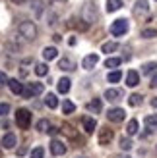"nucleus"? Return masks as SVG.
Returning <instances> with one entry per match:
<instances>
[{
	"label": "nucleus",
	"mask_w": 157,
	"mask_h": 158,
	"mask_svg": "<svg viewBox=\"0 0 157 158\" xmlns=\"http://www.w3.org/2000/svg\"><path fill=\"white\" fill-rule=\"evenodd\" d=\"M97 62H99V56H97V54H89V56H85V58L82 60V68L91 69V68H95Z\"/></svg>",
	"instance_id": "nucleus-8"
},
{
	"label": "nucleus",
	"mask_w": 157,
	"mask_h": 158,
	"mask_svg": "<svg viewBox=\"0 0 157 158\" xmlns=\"http://www.w3.org/2000/svg\"><path fill=\"white\" fill-rule=\"evenodd\" d=\"M116 48H119V43H105L103 46H101L103 52H114Z\"/></svg>",
	"instance_id": "nucleus-27"
},
{
	"label": "nucleus",
	"mask_w": 157,
	"mask_h": 158,
	"mask_svg": "<svg viewBox=\"0 0 157 158\" xmlns=\"http://www.w3.org/2000/svg\"><path fill=\"white\" fill-rule=\"evenodd\" d=\"M10 112V104L8 102H0V116H6Z\"/></svg>",
	"instance_id": "nucleus-35"
},
{
	"label": "nucleus",
	"mask_w": 157,
	"mask_h": 158,
	"mask_svg": "<svg viewBox=\"0 0 157 158\" xmlns=\"http://www.w3.org/2000/svg\"><path fill=\"white\" fill-rule=\"evenodd\" d=\"M138 83H140V75H138V72L130 69V72L126 73V85H128V87H136Z\"/></svg>",
	"instance_id": "nucleus-11"
},
{
	"label": "nucleus",
	"mask_w": 157,
	"mask_h": 158,
	"mask_svg": "<svg viewBox=\"0 0 157 158\" xmlns=\"http://www.w3.org/2000/svg\"><path fill=\"white\" fill-rule=\"evenodd\" d=\"M122 158H128V156H122Z\"/></svg>",
	"instance_id": "nucleus-41"
},
{
	"label": "nucleus",
	"mask_w": 157,
	"mask_h": 158,
	"mask_svg": "<svg viewBox=\"0 0 157 158\" xmlns=\"http://www.w3.org/2000/svg\"><path fill=\"white\" fill-rule=\"evenodd\" d=\"M120 77H122V73L119 72V69H114V72H111V73L107 75V81H109V83H119Z\"/></svg>",
	"instance_id": "nucleus-22"
},
{
	"label": "nucleus",
	"mask_w": 157,
	"mask_h": 158,
	"mask_svg": "<svg viewBox=\"0 0 157 158\" xmlns=\"http://www.w3.org/2000/svg\"><path fill=\"white\" fill-rule=\"evenodd\" d=\"M151 106H153V108H157V98H151Z\"/></svg>",
	"instance_id": "nucleus-39"
},
{
	"label": "nucleus",
	"mask_w": 157,
	"mask_h": 158,
	"mask_svg": "<svg viewBox=\"0 0 157 158\" xmlns=\"http://www.w3.org/2000/svg\"><path fill=\"white\" fill-rule=\"evenodd\" d=\"M8 87H10V91L14 94H21V91H23V85L18 81V79H8Z\"/></svg>",
	"instance_id": "nucleus-12"
},
{
	"label": "nucleus",
	"mask_w": 157,
	"mask_h": 158,
	"mask_svg": "<svg viewBox=\"0 0 157 158\" xmlns=\"http://www.w3.org/2000/svg\"><path fill=\"white\" fill-rule=\"evenodd\" d=\"M122 8V0H107V12H116Z\"/></svg>",
	"instance_id": "nucleus-17"
},
{
	"label": "nucleus",
	"mask_w": 157,
	"mask_h": 158,
	"mask_svg": "<svg viewBox=\"0 0 157 158\" xmlns=\"http://www.w3.org/2000/svg\"><path fill=\"white\" fill-rule=\"evenodd\" d=\"M14 2H16V4H21V2H23V0H14Z\"/></svg>",
	"instance_id": "nucleus-40"
},
{
	"label": "nucleus",
	"mask_w": 157,
	"mask_h": 158,
	"mask_svg": "<svg viewBox=\"0 0 157 158\" xmlns=\"http://www.w3.org/2000/svg\"><path fill=\"white\" fill-rule=\"evenodd\" d=\"M27 89H29V93H31V97H33V94H41L45 87H43V83H29Z\"/></svg>",
	"instance_id": "nucleus-20"
},
{
	"label": "nucleus",
	"mask_w": 157,
	"mask_h": 158,
	"mask_svg": "<svg viewBox=\"0 0 157 158\" xmlns=\"http://www.w3.org/2000/svg\"><path fill=\"white\" fill-rule=\"evenodd\" d=\"M18 31H20V35L25 39V41H33V39L37 37V27L31 21H21L18 25Z\"/></svg>",
	"instance_id": "nucleus-1"
},
{
	"label": "nucleus",
	"mask_w": 157,
	"mask_h": 158,
	"mask_svg": "<svg viewBox=\"0 0 157 158\" xmlns=\"http://www.w3.org/2000/svg\"><path fill=\"white\" fill-rule=\"evenodd\" d=\"M74 110H76V104H74V102H70V100H64V102H62V112H64V114H72Z\"/></svg>",
	"instance_id": "nucleus-24"
},
{
	"label": "nucleus",
	"mask_w": 157,
	"mask_h": 158,
	"mask_svg": "<svg viewBox=\"0 0 157 158\" xmlns=\"http://www.w3.org/2000/svg\"><path fill=\"white\" fill-rule=\"evenodd\" d=\"M37 129L41 131V133H45V131L51 129V123L47 122V120H39V122H37Z\"/></svg>",
	"instance_id": "nucleus-28"
},
{
	"label": "nucleus",
	"mask_w": 157,
	"mask_h": 158,
	"mask_svg": "<svg viewBox=\"0 0 157 158\" xmlns=\"http://www.w3.org/2000/svg\"><path fill=\"white\" fill-rule=\"evenodd\" d=\"M128 31V21L126 19H116V21H113V25H111V33L114 35V37H120V35H124Z\"/></svg>",
	"instance_id": "nucleus-3"
},
{
	"label": "nucleus",
	"mask_w": 157,
	"mask_h": 158,
	"mask_svg": "<svg viewBox=\"0 0 157 158\" xmlns=\"http://www.w3.org/2000/svg\"><path fill=\"white\" fill-rule=\"evenodd\" d=\"M120 148H122V151H130V148H132V141L128 137H122L120 139Z\"/></svg>",
	"instance_id": "nucleus-33"
},
{
	"label": "nucleus",
	"mask_w": 157,
	"mask_h": 158,
	"mask_svg": "<svg viewBox=\"0 0 157 158\" xmlns=\"http://www.w3.org/2000/svg\"><path fill=\"white\" fill-rule=\"evenodd\" d=\"M64 131H66V135H70V137H76V131H74V127H70V125H66V127H64Z\"/></svg>",
	"instance_id": "nucleus-36"
},
{
	"label": "nucleus",
	"mask_w": 157,
	"mask_h": 158,
	"mask_svg": "<svg viewBox=\"0 0 157 158\" xmlns=\"http://www.w3.org/2000/svg\"><path fill=\"white\" fill-rule=\"evenodd\" d=\"M70 83H72V81H70L68 77H62L60 81H58V85H56V89H58V93H62V94H66V93L70 91Z\"/></svg>",
	"instance_id": "nucleus-13"
},
{
	"label": "nucleus",
	"mask_w": 157,
	"mask_h": 158,
	"mask_svg": "<svg viewBox=\"0 0 157 158\" xmlns=\"http://www.w3.org/2000/svg\"><path fill=\"white\" fill-rule=\"evenodd\" d=\"M113 137H114V133H113V129H109V127H103L99 131V145H109L113 141Z\"/></svg>",
	"instance_id": "nucleus-6"
},
{
	"label": "nucleus",
	"mask_w": 157,
	"mask_h": 158,
	"mask_svg": "<svg viewBox=\"0 0 157 158\" xmlns=\"http://www.w3.org/2000/svg\"><path fill=\"white\" fill-rule=\"evenodd\" d=\"M120 97H122V91H120V89H109V91H105V98H107L109 102L120 100Z\"/></svg>",
	"instance_id": "nucleus-9"
},
{
	"label": "nucleus",
	"mask_w": 157,
	"mask_h": 158,
	"mask_svg": "<svg viewBox=\"0 0 157 158\" xmlns=\"http://www.w3.org/2000/svg\"><path fill=\"white\" fill-rule=\"evenodd\" d=\"M151 87H153V89H157V75H153L151 77V83H150Z\"/></svg>",
	"instance_id": "nucleus-38"
},
{
	"label": "nucleus",
	"mask_w": 157,
	"mask_h": 158,
	"mask_svg": "<svg viewBox=\"0 0 157 158\" xmlns=\"http://www.w3.org/2000/svg\"><path fill=\"white\" fill-rule=\"evenodd\" d=\"M45 104L54 110V108L58 106V98H56V94H52V93H51V94H47V97H45Z\"/></svg>",
	"instance_id": "nucleus-18"
},
{
	"label": "nucleus",
	"mask_w": 157,
	"mask_h": 158,
	"mask_svg": "<svg viewBox=\"0 0 157 158\" xmlns=\"http://www.w3.org/2000/svg\"><path fill=\"white\" fill-rule=\"evenodd\" d=\"M58 68H60V69H74V62L68 60V58H62V60L58 62Z\"/></svg>",
	"instance_id": "nucleus-25"
},
{
	"label": "nucleus",
	"mask_w": 157,
	"mask_h": 158,
	"mask_svg": "<svg viewBox=\"0 0 157 158\" xmlns=\"http://www.w3.org/2000/svg\"><path fill=\"white\" fill-rule=\"evenodd\" d=\"M126 133H128V135H136V133H138V120H130V122H128Z\"/></svg>",
	"instance_id": "nucleus-21"
},
{
	"label": "nucleus",
	"mask_w": 157,
	"mask_h": 158,
	"mask_svg": "<svg viewBox=\"0 0 157 158\" xmlns=\"http://www.w3.org/2000/svg\"><path fill=\"white\" fill-rule=\"evenodd\" d=\"M56 56H58V50L54 48V46H47V48L43 50V58L45 60H54Z\"/></svg>",
	"instance_id": "nucleus-15"
},
{
	"label": "nucleus",
	"mask_w": 157,
	"mask_h": 158,
	"mask_svg": "<svg viewBox=\"0 0 157 158\" xmlns=\"http://www.w3.org/2000/svg\"><path fill=\"white\" fill-rule=\"evenodd\" d=\"M70 25H72V27H78L80 31H85V29H87V23H82V19H72V21H70Z\"/></svg>",
	"instance_id": "nucleus-31"
},
{
	"label": "nucleus",
	"mask_w": 157,
	"mask_h": 158,
	"mask_svg": "<svg viewBox=\"0 0 157 158\" xmlns=\"http://www.w3.org/2000/svg\"><path fill=\"white\" fill-rule=\"evenodd\" d=\"M35 73L39 77H45L47 73H49V66H47V64H37L35 66Z\"/></svg>",
	"instance_id": "nucleus-23"
},
{
	"label": "nucleus",
	"mask_w": 157,
	"mask_h": 158,
	"mask_svg": "<svg viewBox=\"0 0 157 158\" xmlns=\"http://www.w3.org/2000/svg\"><path fill=\"white\" fill-rule=\"evenodd\" d=\"M95 127H97V122L93 120V118H83V129H85V133H93Z\"/></svg>",
	"instance_id": "nucleus-14"
},
{
	"label": "nucleus",
	"mask_w": 157,
	"mask_h": 158,
	"mask_svg": "<svg viewBox=\"0 0 157 158\" xmlns=\"http://www.w3.org/2000/svg\"><path fill=\"white\" fill-rule=\"evenodd\" d=\"M120 64H122L120 58H109V60H105V68H119Z\"/></svg>",
	"instance_id": "nucleus-26"
},
{
	"label": "nucleus",
	"mask_w": 157,
	"mask_h": 158,
	"mask_svg": "<svg viewBox=\"0 0 157 158\" xmlns=\"http://www.w3.org/2000/svg\"><path fill=\"white\" fill-rule=\"evenodd\" d=\"M147 10H150L147 0H138V4H136V8H134V14L140 15V14H144V12H147Z\"/></svg>",
	"instance_id": "nucleus-16"
},
{
	"label": "nucleus",
	"mask_w": 157,
	"mask_h": 158,
	"mask_svg": "<svg viewBox=\"0 0 157 158\" xmlns=\"http://www.w3.org/2000/svg\"><path fill=\"white\" fill-rule=\"evenodd\" d=\"M142 37L144 39H155L157 37V29H144L142 31Z\"/></svg>",
	"instance_id": "nucleus-32"
},
{
	"label": "nucleus",
	"mask_w": 157,
	"mask_h": 158,
	"mask_svg": "<svg viewBox=\"0 0 157 158\" xmlns=\"http://www.w3.org/2000/svg\"><path fill=\"white\" fill-rule=\"evenodd\" d=\"M4 83H8V79H6V73H2V72H0V85H4Z\"/></svg>",
	"instance_id": "nucleus-37"
},
{
	"label": "nucleus",
	"mask_w": 157,
	"mask_h": 158,
	"mask_svg": "<svg viewBox=\"0 0 157 158\" xmlns=\"http://www.w3.org/2000/svg\"><path fill=\"white\" fill-rule=\"evenodd\" d=\"M128 102H130V106H140L142 104V94H130Z\"/></svg>",
	"instance_id": "nucleus-29"
},
{
	"label": "nucleus",
	"mask_w": 157,
	"mask_h": 158,
	"mask_svg": "<svg viewBox=\"0 0 157 158\" xmlns=\"http://www.w3.org/2000/svg\"><path fill=\"white\" fill-rule=\"evenodd\" d=\"M16 123H18L21 129H29V125H31V112L27 108H20L18 112H16Z\"/></svg>",
	"instance_id": "nucleus-2"
},
{
	"label": "nucleus",
	"mask_w": 157,
	"mask_h": 158,
	"mask_svg": "<svg viewBox=\"0 0 157 158\" xmlns=\"http://www.w3.org/2000/svg\"><path fill=\"white\" fill-rule=\"evenodd\" d=\"M16 143H18V139H16L14 133H6V135L0 139V147H2V148H8V151H10V148H14Z\"/></svg>",
	"instance_id": "nucleus-5"
},
{
	"label": "nucleus",
	"mask_w": 157,
	"mask_h": 158,
	"mask_svg": "<svg viewBox=\"0 0 157 158\" xmlns=\"http://www.w3.org/2000/svg\"><path fill=\"white\" fill-rule=\"evenodd\" d=\"M124 116H126V112H124L122 108H111L107 112V118H109V122H114V123H119L124 120Z\"/></svg>",
	"instance_id": "nucleus-4"
},
{
	"label": "nucleus",
	"mask_w": 157,
	"mask_h": 158,
	"mask_svg": "<svg viewBox=\"0 0 157 158\" xmlns=\"http://www.w3.org/2000/svg\"><path fill=\"white\" fill-rule=\"evenodd\" d=\"M51 152L54 154V156H62L66 152V145L62 143V141H58V139H54L52 143H51Z\"/></svg>",
	"instance_id": "nucleus-7"
},
{
	"label": "nucleus",
	"mask_w": 157,
	"mask_h": 158,
	"mask_svg": "<svg viewBox=\"0 0 157 158\" xmlns=\"http://www.w3.org/2000/svg\"><path fill=\"white\" fill-rule=\"evenodd\" d=\"M31 158H45V151L41 147H35L33 151H31Z\"/></svg>",
	"instance_id": "nucleus-34"
},
{
	"label": "nucleus",
	"mask_w": 157,
	"mask_h": 158,
	"mask_svg": "<svg viewBox=\"0 0 157 158\" xmlns=\"http://www.w3.org/2000/svg\"><path fill=\"white\" fill-rule=\"evenodd\" d=\"M101 108H103V102H101V98H93L91 102H87V110L91 114H99Z\"/></svg>",
	"instance_id": "nucleus-10"
},
{
	"label": "nucleus",
	"mask_w": 157,
	"mask_h": 158,
	"mask_svg": "<svg viewBox=\"0 0 157 158\" xmlns=\"http://www.w3.org/2000/svg\"><path fill=\"white\" fill-rule=\"evenodd\" d=\"M146 127L150 129V131L157 127V114H151V116H146Z\"/></svg>",
	"instance_id": "nucleus-19"
},
{
	"label": "nucleus",
	"mask_w": 157,
	"mask_h": 158,
	"mask_svg": "<svg viewBox=\"0 0 157 158\" xmlns=\"http://www.w3.org/2000/svg\"><path fill=\"white\" fill-rule=\"evenodd\" d=\"M142 68H144V73H151V72L157 69V62H147V64H144Z\"/></svg>",
	"instance_id": "nucleus-30"
}]
</instances>
